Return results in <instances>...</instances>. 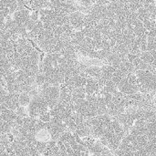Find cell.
Returning <instances> with one entry per match:
<instances>
[{
    "instance_id": "cell-11",
    "label": "cell",
    "mask_w": 156,
    "mask_h": 156,
    "mask_svg": "<svg viewBox=\"0 0 156 156\" xmlns=\"http://www.w3.org/2000/svg\"><path fill=\"white\" fill-rule=\"evenodd\" d=\"M141 58L149 67V70H154L156 69V50L146 49L143 51L140 55Z\"/></svg>"
},
{
    "instance_id": "cell-9",
    "label": "cell",
    "mask_w": 156,
    "mask_h": 156,
    "mask_svg": "<svg viewBox=\"0 0 156 156\" xmlns=\"http://www.w3.org/2000/svg\"><path fill=\"white\" fill-rule=\"evenodd\" d=\"M18 9V3L16 0H0L1 16L6 17L12 16Z\"/></svg>"
},
{
    "instance_id": "cell-7",
    "label": "cell",
    "mask_w": 156,
    "mask_h": 156,
    "mask_svg": "<svg viewBox=\"0 0 156 156\" xmlns=\"http://www.w3.org/2000/svg\"><path fill=\"white\" fill-rule=\"evenodd\" d=\"M87 14L77 10L69 15V23L76 30H81L85 27Z\"/></svg>"
},
{
    "instance_id": "cell-8",
    "label": "cell",
    "mask_w": 156,
    "mask_h": 156,
    "mask_svg": "<svg viewBox=\"0 0 156 156\" xmlns=\"http://www.w3.org/2000/svg\"><path fill=\"white\" fill-rule=\"evenodd\" d=\"M19 92H7V94L1 99V105H4L12 111H16L21 106L19 102Z\"/></svg>"
},
{
    "instance_id": "cell-6",
    "label": "cell",
    "mask_w": 156,
    "mask_h": 156,
    "mask_svg": "<svg viewBox=\"0 0 156 156\" xmlns=\"http://www.w3.org/2000/svg\"><path fill=\"white\" fill-rule=\"evenodd\" d=\"M48 130L50 134L51 140L58 141L62 133L68 130V126L65 122L52 117L51 120L48 122Z\"/></svg>"
},
{
    "instance_id": "cell-12",
    "label": "cell",
    "mask_w": 156,
    "mask_h": 156,
    "mask_svg": "<svg viewBox=\"0 0 156 156\" xmlns=\"http://www.w3.org/2000/svg\"><path fill=\"white\" fill-rule=\"evenodd\" d=\"M101 84L97 79L92 77L88 79L87 84L85 86L87 95H101Z\"/></svg>"
},
{
    "instance_id": "cell-1",
    "label": "cell",
    "mask_w": 156,
    "mask_h": 156,
    "mask_svg": "<svg viewBox=\"0 0 156 156\" xmlns=\"http://www.w3.org/2000/svg\"><path fill=\"white\" fill-rule=\"evenodd\" d=\"M127 133L122 127V125L116 120L112 118V122L109 124L102 136L98 139L105 146H107L114 154V152L119 148L122 141L126 136Z\"/></svg>"
},
{
    "instance_id": "cell-3",
    "label": "cell",
    "mask_w": 156,
    "mask_h": 156,
    "mask_svg": "<svg viewBox=\"0 0 156 156\" xmlns=\"http://www.w3.org/2000/svg\"><path fill=\"white\" fill-rule=\"evenodd\" d=\"M27 111H28L29 116L38 119L40 116H42L43 114H45L46 112L49 111V107L46 100L39 93L32 97L27 106Z\"/></svg>"
},
{
    "instance_id": "cell-17",
    "label": "cell",
    "mask_w": 156,
    "mask_h": 156,
    "mask_svg": "<svg viewBox=\"0 0 156 156\" xmlns=\"http://www.w3.org/2000/svg\"><path fill=\"white\" fill-rule=\"evenodd\" d=\"M16 112L18 116L20 117H27L29 116L28 114V111H27V107H25V106H19L16 110Z\"/></svg>"
},
{
    "instance_id": "cell-10",
    "label": "cell",
    "mask_w": 156,
    "mask_h": 156,
    "mask_svg": "<svg viewBox=\"0 0 156 156\" xmlns=\"http://www.w3.org/2000/svg\"><path fill=\"white\" fill-rule=\"evenodd\" d=\"M90 154H95V155H109L113 154L112 152L105 146L102 143H101L99 140H97L94 144L88 146Z\"/></svg>"
},
{
    "instance_id": "cell-14",
    "label": "cell",
    "mask_w": 156,
    "mask_h": 156,
    "mask_svg": "<svg viewBox=\"0 0 156 156\" xmlns=\"http://www.w3.org/2000/svg\"><path fill=\"white\" fill-rule=\"evenodd\" d=\"M86 96H87V92L85 87H78L72 89V101L74 103L86 99Z\"/></svg>"
},
{
    "instance_id": "cell-13",
    "label": "cell",
    "mask_w": 156,
    "mask_h": 156,
    "mask_svg": "<svg viewBox=\"0 0 156 156\" xmlns=\"http://www.w3.org/2000/svg\"><path fill=\"white\" fill-rule=\"evenodd\" d=\"M43 155H60V150L57 144V141L50 140L48 143L47 149Z\"/></svg>"
},
{
    "instance_id": "cell-2",
    "label": "cell",
    "mask_w": 156,
    "mask_h": 156,
    "mask_svg": "<svg viewBox=\"0 0 156 156\" xmlns=\"http://www.w3.org/2000/svg\"><path fill=\"white\" fill-rule=\"evenodd\" d=\"M88 121L90 129V135L96 139H100L109 124L112 122V117L110 114L105 113L88 119Z\"/></svg>"
},
{
    "instance_id": "cell-16",
    "label": "cell",
    "mask_w": 156,
    "mask_h": 156,
    "mask_svg": "<svg viewBox=\"0 0 156 156\" xmlns=\"http://www.w3.org/2000/svg\"><path fill=\"white\" fill-rule=\"evenodd\" d=\"M31 99H32V97L27 92H20V94H19V102H20L21 106L27 107Z\"/></svg>"
},
{
    "instance_id": "cell-15",
    "label": "cell",
    "mask_w": 156,
    "mask_h": 156,
    "mask_svg": "<svg viewBox=\"0 0 156 156\" xmlns=\"http://www.w3.org/2000/svg\"><path fill=\"white\" fill-rule=\"evenodd\" d=\"M147 49L156 50V30H152V31L148 32Z\"/></svg>"
},
{
    "instance_id": "cell-4",
    "label": "cell",
    "mask_w": 156,
    "mask_h": 156,
    "mask_svg": "<svg viewBox=\"0 0 156 156\" xmlns=\"http://www.w3.org/2000/svg\"><path fill=\"white\" fill-rule=\"evenodd\" d=\"M118 89L124 94H133L140 91L139 82L135 72L129 73L118 85Z\"/></svg>"
},
{
    "instance_id": "cell-5",
    "label": "cell",
    "mask_w": 156,
    "mask_h": 156,
    "mask_svg": "<svg viewBox=\"0 0 156 156\" xmlns=\"http://www.w3.org/2000/svg\"><path fill=\"white\" fill-rule=\"evenodd\" d=\"M40 94L48 102L49 110H51L58 102L60 87L58 85H46L40 89Z\"/></svg>"
}]
</instances>
